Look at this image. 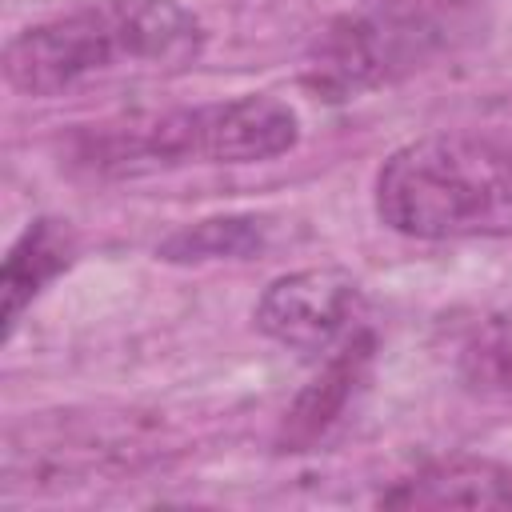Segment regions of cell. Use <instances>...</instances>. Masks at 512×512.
<instances>
[{"label": "cell", "instance_id": "obj_1", "mask_svg": "<svg viewBox=\"0 0 512 512\" xmlns=\"http://www.w3.org/2000/svg\"><path fill=\"white\" fill-rule=\"evenodd\" d=\"M200 52L204 24L180 0H96L16 32L4 44V80L32 100H56L184 72Z\"/></svg>", "mask_w": 512, "mask_h": 512}, {"label": "cell", "instance_id": "obj_2", "mask_svg": "<svg viewBox=\"0 0 512 512\" xmlns=\"http://www.w3.org/2000/svg\"><path fill=\"white\" fill-rule=\"evenodd\" d=\"M376 216L412 240L512 236V136L432 132L376 172Z\"/></svg>", "mask_w": 512, "mask_h": 512}, {"label": "cell", "instance_id": "obj_3", "mask_svg": "<svg viewBox=\"0 0 512 512\" xmlns=\"http://www.w3.org/2000/svg\"><path fill=\"white\" fill-rule=\"evenodd\" d=\"M300 116L276 96H236L196 108L128 116L92 124L72 144V156L92 176H148L184 164H260L292 152Z\"/></svg>", "mask_w": 512, "mask_h": 512}, {"label": "cell", "instance_id": "obj_4", "mask_svg": "<svg viewBox=\"0 0 512 512\" xmlns=\"http://www.w3.org/2000/svg\"><path fill=\"white\" fill-rule=\"evenodd\" d=\"M480 24V0H372L312 40L300 80L320 100H356L460 52Z\"/></svg>", "mask_w": 512, "mask_h": 512}, {"label": "cell", "instance_id": "obj_5", "mask_svg": "<svg viewBox=\"0 0 512 512\" xmlns=\"http://www.w3.org/2000/svg\"><path fill=\"white\" fill-rule=\"evenodd\" d=\"M364 292L344 268H300L276 276L256 300V328L304 356L336 352L360 332Z\"/></svg>", "mask_w": 512, "mask_h": 512}, {"label": "cell", "instance_id": "obj_6", "mask_svg": "<svg viewBox=\"0 0 512 512\" xmlns=\"http://www.w3.org/2000/svg\"><path fill=\"white\" fill-rule=\"evenodd\" d=\"M380 508H512V464L488 456L432 460L396 480Z\"/></svg>", "mask_w": 512, "mask_h": 512}, {"label": "cell", "instance_id": "obj_7", "mask_svg": "<svg viewBox=\"0 0 512 512\" xmlns=\"http://www.w3.org/2000/svg\"><path fill=\"white\" fill-rule=\"evenodd\" d=\"M372 332H352L336 352H328V364L316 372V380L292 400V408L284 412V432L280 440L288 444V452H308L316 440L328 436V428L344 416L352 392L360 388V380L368 376L372 364Z\"/></svg>", "mask_w": 512, "mask_h": 512}, {"label": "cell", "instance_id": "obj_8", "mask_svg": "<svg viewBox=\"0 0 512 512\" xmlns=\"http://www.w3.org/2000/svg\"><path fill=\"white\" fill-rule=\"evenodd\" d=\"M76 256V236L64 220L40 216L32 220L16 244L4 256V272H0V292H4V340H12L20 316L32 308V300L44 292V284H52Z\"/></svg>", "mask_w": 512, "mask_h": 512}, {"label": "cell", "instance_id": "obj_9", "mask_svg": "<svg viewBox=\"0 0 512 512\" xmlns=\"http://www.w3.org/2000/svg\"><path fill=\"white\" fill-rule=\"evenodd\" d=\"M268 244V220L260 216H212L196 220L192 228L172 232L156 256L172 264H200V260H248Z\"/></svg>", "mask_w": 512, "mask_h": 512}, {"label": "cell", "instance_id": "obj_10", "mask_svg": "<svg viewBox=\"0 0 512 512\" xmlns=\"http://www.w3.org/2000/svg\"><path fill=\"white\" fill-rule=\"evenodd\" d=\"M456 368L468 392L496 404H512V304L488 312L468 332Z\"/></svg>", "mask_w": 512, "mask_h": 512}]
</instances>
